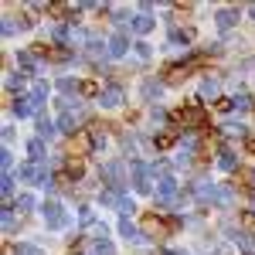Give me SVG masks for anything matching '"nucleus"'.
Returning <instances> with one entry per match:
<instances>
[{"label":"nucleus","mask_w":255,"mask_h":255,"mask_svg":"<svg viewBox=\"0 0 255 255\" xmlns=\"http://www.w3.org/2000/svg\"><path fill=\"white\" fill-rule=\"evenodd\" d=\"M218 167H221V170H235V167H238V157L232 153V150H221V160H218Z\"/></svg>","instance_id":"2eb2a0df"},{"label":"nucleus","mask_w":255,"mask_h":255,"mask_svg":"<svg viewBox=\"0 0 255 255\" xmlns=\"http://www.w3.org/2000/svg\"><path fill=\"white\" fill-rule=\"evenodd\" d=\"M17 177H20V180H41L44 174H41V170L34 167V163H24V167L17 170Z\"/></svg>","instance_id":"f8f14e48"},{"label":"nucleus","mask_w":255,"mask_h":255,"mask_svg":"<svg viewBox=\"0 0 255 255\" xmlns=\"http://www.w3.org/2000/svg\"><path fill=\"white\" fill-rule=\"evenodd\" d=\"M160 92H163V85H160V82H153V79L143 85V96H146V99H157Z\"/></svg>","instance_id":"dca6fc26"},{"label":"nucleus","mask_w":255,"mask_h":255,"mask_svg":"<svg viewBox=\"0 0 255 255\" xmlns=\"http://www.w3.org/2000/svg\"><path fill=\"white\" fill-rule=\"evenodd\" d=\"M177 194V180L174 177H160V184H157V204H170Z\"/></svg>","instance_id":"7ed1b4c3"},{"label":"nucleus","mask_w":255,"mask_h":255,"mask_svg":"<svg viewBox=\"0 0 255 255\" xmlns=\"http://www.w3.org/2000/svg\"><path fill=\"white\" fill-rule=\"evenodd\" d=\"M58 129L61 133H75V129H79V116H75V113H65V116L58 119Z\"/></svg>","instance_id":"6e6552de"},{"label":"nucleus","mask_w":255,"mask_h":255,"mask_svg":"<svg viewBox=\"0 0 255 255\" xmlns=\"http://www.w3.org/2000/svg\"><path fill=\"white\" fill-rule=\"evenodd\" d=\"M17 211H20V215H24V211H34V197H31V194H20L17 197Z\"/></svg>","instance_id":"a211bd4d"},{"label":"nucleus","mask_w":255,"mask_h":255,"mask_svg":"<svg viewBox=\"0 0 255 255\" xmlns=\"http://www.w3.org/2000/svg\"><path fill=\"white\" fill-rule=\"evenodd\" d=\"M235 20H238V10H232V7H228V10H218V27H221V31H228Z\"/></svg>","instance_id":"1a4fd4ad"},{"label":"nucleus","mask_w":255,"mask_h":255,"mask_svg":"<svg viewBox=\"0 0 255 255\" xmlns=\"http://www.w3.org/2000/svg\"><path fill=\"white\" fill-rule=\"evenodd\" d=\"M232 109H235V113H245V109H252V99H249V96H235V99H232Z\"/></svg>","instance_id":"f3484780"},{"label":"nucleus","mask_w":255,"mask_h":255,"mask_svg":"<svg viewBox=\"0 0 255 255\" xmlns=\"http://www.w3.org/2000/svg\"><path fill=\"white\" fill-rule=\"evenodd\" d=\"M225 133H228V136H245L249 129H245L242 123H228V126H225Z\"/></svg>","instance_id":"412c9836"},{"label":"nucleus","mask_w":255,"mask_h":255,"mask_svg":"<svg viewBox=\"0 0 255 255\" xmlns=\"http://www.w3.org/2000/svg\"><path fill=\"white\" fill-rule=\"evenodd\" d=\"M31 113H38V106H34V102H31V96L27 99H17V102H14V116H31Z\"/></svg>","instance_id":"423d86ee"},{"label":"nucleus","mask_w":255,"mask_h":255,"mask_svg":"<svg viewBox=\"0 0 255 255\" xmlns=\"http://www.w3.org/2000/svg\"><path fill=\"white\" fill-rule=\"evenodd\" d=\"M102 174L113 180V187H119V184H123V167H119V163H106V170H102Z\"/></svg>","instance_id":"9b49d317"},{"label":"nucleus","mask_w":255,"mask_h":255,"mask_svg":"<svg viewBox=\"0 0 255 255\" xmlns=\"http://www.w3.org/2000/svg\"><path fill=\"white\" fill-rule=\"evenodd\" d=\"M215 96H218V82L208 79L204 85H201V99H215Z\"/></svg>","instance_id":"aec40b11"},{"label":"nucleus","mask_w":255,"mask_h":255,"mask_svg":"<svg viewBox=\"0 0 255 255\" xmlns=\"http://www.w3.org/2000/svg\"><path fill=\"white\" fill-rule=\"evenodd\" d=\"M126 44H129V41H126V34H123V31H119V34H113V38H109V55H123V51H126Z\"/></svg>","instance_id":"9d476101"},{"label":"nucleus","mask_w":255,"mask_h":255,"mask_svg":"<svg viewBox=\"0 0 255 255\" xmlns=\"http://www.w3.org/2000/svg\"><path fill=\"white\" fill-rule=\"evenodd\" d=\"M24 75H10V79H7V89H10V92H14V89H24Z\"/></svg>","instance_id":"b1692460"},{"label":"nucleus","mask_w":255,"mask_h":255,"mask_svg":"<svg viewBox=\"0 0 255 255\" xmlns=\"http://www.w3.org/2000/svg\"><path fill=\"white\" fill-rule=\"evenodd\" d=\"M38 133H41V136H55V133H58V126H55L48 116H38Z\"/></svg>","instance_id":"4468645a"},{"label":"nucleus","mask_w":255,"mask_h":255,"mask_svg":"<svg viewBox=\"0 0 255 255\" xmlns=\"http://www.w3.org/2000/svg\"><path fill=\"white\" fill-rule=\"evenodd\" d=\"M252 184H255V174H252Z\"/></svg>","instance_id":"2f4dec72"},{"label":"nucleus","mask_w":255,"mask_h":255,"mask_svg":"<svg viewBox=\"0 0 255 255\" xmlns=\"http://www.w3.org/2000/svg\"><path fill=\"white\" fill-rule=\"evenodd\" d=\"M163 255H177V252H163Z\"/></svg>","instance_id":"7c9ffc66"},{"label":"nucleus","mask_w":255,"mask_h":255,"mask_svg":"<svg viewBox=\"0 0 255 255\" xmlns=\"http://www.w3.org/2000/svg\"><path fill=\"white\" fill-rule=\"evenodd\" d=\"M58 89H61V92H72V89H79V85H75L72 79H61V82H58Z\"/></svg>","instance_id":"cd10ccee"},{"label":"nucleus","mask_w":255,"mask_h":255,"mask_svg":"<svg viewBox=\"0 0 255 255\" xmlns=\"http://www.w3.org/2000/svg\"><path fill=\"white\" fill-rule=\"evenodd\" d=\"M96 252H99V255H116V249H113L106 238H99V242H96Z\"/></svg>","instance_id":"4be33fe9"},{"label":"nucleus","mask_w":255,"mask_h":255,"mask_svg":"<svg viewBox=\"0 0 255 255\" xmlns=\"http://www.w3.org/2000/svg\"><path fill=\"white\" fill-rule=\"evenodd\" d=\"M249 14H252V17H255V3H252V7H249Z\"/></svg>","instance_id":"c756f323"},{"label":"nucleus","mask_w":255,"mask_h":255,"mask_svg":"<svg viewBox=\"0 0 255 255\" xmlns=\"http://www.w3.org/2000/svg\"><path fill=\"white\" fill-rule=\"evenodd\" d=\"M17 61L24 65V68H34V61H38V58H34L31 51H20V55H17Z\"/></svg>","instance_id":"5701e85b"},{"label":"nucleus","mask_w":255,"mask_h":255,"mask_svg":"<svg viewBox=\"0 0 255 255\" xmlns=\"http://www.w3.org/2000/svg\"><path fill=\"white\" fill-rule=\"evenodd\" d=\"M3 194H7V197L14 194V177H10V174H3Z\"/></svg>","instance_id":"393cba45"},{"label":"nucleus","mask_w":255,"mask_h":255,"mask_svg":"<svg viewBox=\"0 0 255 255\" xmlns=\"http://www.w3.org/2000/svg\"><path fill=\"white\" fill-rule=\"evenodd\" d=\"M44 99H48V82H38V85H34V92H31V102H34V106H44Z\"/></svg>","instance_id":"ddd939ff"},{"label":"nucleus","mask_w":255,"mask_h":255,"mask_svg":"<svg viewBox=\"0 0 255 255\" xmlns=\"http://www.w3.org/2000/svg\"><path fill=\"white\" fill-rule=\"evenodd\" d=\"M129 174H133V187L136 191H150V167L143 160H133L129 163Z\"/></svg>","instance_id":"f257e3e1"},{"label":"nucleus","mask_w":255,"mask_h":255,"mask_svg":"<svg viewBox=\"0 0 255 255\" xmlns=\"http://www.w3.org/2000/svg\"><path fill=\"white\" fill-rule=\"evenodd\" d=\"M17 255H41V249H38V245H20Z\"/></svg>","instance_id":"a878e982"},{"label":"nucleus","mask_w":255,"mask_h":255,"mask_svg":"<svg viewBox=\"0 0 255 255\" xmlns=\"http://www.w3.org/2000/svg\"><path fill=\"white\" fill-rule=\"evenodd\" d=\"M119 232L129 238V242H143V238H146V232H139V228L133 225V221H129V218H123V221H119Z\"/></svg>","instance_id":"39448f33"},{"label":"nucleus","mask_w":255,"mask_h":255,"mask_svg":"<svg viewBox=\"0 0 255 255\" xmlns=\"http://www.w3.org/2000/svg\"><path fill=\"white\" fill-rule=\"evenodd\" d=\"M0 160H3V170H10V163H14V160H10V150H3V153H0Z\"/></svg>","instance_id":"c85d7f7f"},{"label":"nucleus","mask_w":255,"mask_h":255,"mask_svg":"<svg viewBox=\"0 0 255 255\" xmlns=\"http://www.w3.org/2000/svg\"><path fill=\"white\" fill-rule=\"evenodd\" d=\"M27 153H31L34 160H41L44 157V143H41V139H31V143H27Z\"/></svg>","instance_id":"6ab92c4d"},{"label":"nucleus","mask_w":255,"mask_h":255,"mask_svg":"<svg viewBox=\"0 0 255 255\" xmlns=\"http://www.w3.org/2000/svg\"><path fill=\"white\" fill-rule=\"evenodd\" d=\"M99 102H102L106 109H116V106H123V89H119V85L102 89V92H99Z\"/></svg>","instance_id":"20e7f679"},{"label":"nucleus","mask_w":255,"mask_h":255,"mask_svg":"<svg viewBox=\"0 0 255 255\" xmlns=\"http://www.w3.org/2000/svg\"><path fill=\"white\" fill-rule=\"evenodd\" d=\"M44 225H48V228H65V225H68L65 208L55 204V201H51V204H44Z\"/></svg>","instance_id":"f03ea898"},{"label":"nucleus","mask_w":255,"mask_h":255,"mask_svg":"<svg viewBox=\"0 0 255 255\" xmlns=\"http://www.w3.org/2000/svg\"><path fill=\"white\" fill-rule=\"evenodd\" d=\"M136 55H139V58H150V44H146V41H139V44H136Z\"/></svg>","instance_id":"bb28decb"},{"label":"nucleus","mask_w":255,"mask_h":255,"mask_svg":"<svg viewBox=\"0 0 255 255\" xmlns=\"http://www.w3.org/2000/svg\"><path fill=\"white\" fill-rule=\"evenodd\" d=\"M133 31H136V34H150V31H153V17H150V14L133 17Z\"/></svg>","instance_id":"0eeeda50"}]
</instances>
